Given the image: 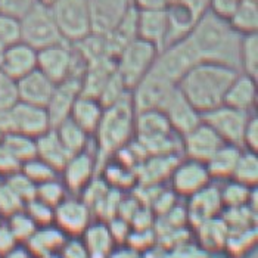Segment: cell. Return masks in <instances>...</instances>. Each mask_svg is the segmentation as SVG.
Returning a JSON list of instances; mask_svg holds the SVG:
<instances>
[{"mask_svg":"<svg viewBox=\"0 0 258 258\" xmlns=\"http://www.w3.org/2000/svg\"><path fill=\"white\" fill-rule=\"evenodd\" d=\"M132 6V0H89L92 33L106 36L114 31Z\"/></svg>","mask_w":258,"mask_h":258,"instance_id":"14","label":"cell"},{"mask_svg":"<svg viewBox=\"0 0 258 258\" xmlns=\"http://www.w3.org/2000/svg\"><path fill=\"white\" fill-rule=\"evenodd\" d=\"M9 176H11V179H9V184L8 186L20 197V199L25 198L28 199V201H31V199L36 198L37 184L33 183L21 170L9 174Z\"/></svg>","mask_w":258,"mask_h":258,"instance_id":"35","label":"cell"},{"mask_svg":"<svg viewBox=\"0 0 258 258\" xmlns=\"http://www.w3.org/2000/svg\"><path fill=\"white\" fill-rule=\"evenodd\" d=\"M257 80L243 73H238L226 92L223 103L252 114L254 108L257 106Z\"/></svg>","mask_w":258,"mask_h":258,"instance_id":"22","label":"cell"},{"mask_svg":"<svg viewBox=\"0 0 258 258\" xmlns=\"http://www.w3.org/2000/svg\"><path fill=\"white\" fill-rule=\"evenodd\" d=\"M176 87V83L151 70L130 90V98L133 102L135 111L139 112L146 109H161Z\"/></svg>","mask_w":258,"mask_h":258,"instance_id":"10","label":"cell"},{"mask_svg":"<svg viewBox=\"0 0 258 258\" xmlns=\"http://www.w3.org/2000/svg\"><path fill=\"white\" fill-rule=\"evenodd\" d=\"M21 41V22L9 15L0 14V43L11 46Z\"/></svg>","mask_w":258,"mask_h":258,"instance_id":"37","label":"cell"},{"mask_svg":"<svg viewBox=\"0 0 258 258\" xmlns=\"http://www.w3.org/2000/svg\"><path fill=\"white\" fill-rule=\"evenodd\" d=\"M158 47L146 40L133 39L115 56V71L130 92L152 68Z\"/></svg>","mask_w":258,"mask_h":258,"instance_id":"5","label":"cell"},{"mask_svg":"<svg viewBox=\"0 0 258 258\" xmlns=\"http://www.w3.org/2000/svg\"><path fill=\"white\" fill-rule=\"evenodd\" d=\"M194 197V205H192V217H198L201 223L210 220L208 217L216 211V208L221 202V197L217 194L216 189H211L208 186L202 187Z\"/></svg>","mask_w":258,"mask_h":258,"instance_id":"32","label":"cell"},{"mask_svg":"<svg viewBox=\"0 0 258 258\" xmlns=\"http://www.w3.org/2000/svg\"><path fill=\"white\" fill-rule=\"evenodd\" d=\"M176 133L165 114L159 109H146L136 112L135 139L142 145Z\"/></svg>","mask_w":258,"mask_h":258,"instance_id":"18","label":"cell"},{"mask_svg":"<svg viewBox=\"0 0 258 258\" xmlns=\"http://www.w3.org/2000/svg\"><path fill=\"white\" fill-rule=\"evenodd\" d=\"M240 152L242 148L238 145L223 143L217 149V152L205 162L210 177H217V179L232 177Z\"/></svg>","mask_w":258,"mask_h":258,"instance_id":"25","label":"cell"},{"mask_svg":"<svg viewBox=\"0 0 258 258\" xmlns=\"http://www.w3.org/2000/svg\"><path fill=\"white\" fill-rule=\"evenodd\" d=\"M238 73V70L232 67L202 60L180 79L177 87L202 115L223 105L226 92Z\"/></svg>","mask_w":258,"mask_h":258,"instance_id":"2","label":"cell"},{"mask_svg":"<svg viewBox=\"0 0 258 258\" xmlns=\"http://www.w3.org/2000/svg\"><path fill=\"white\" fill-rule=\"evenodd\" d=\"M240 37L242 36L232 28L229 21L219 18L210 11L201 15L186 36L201 62H217L238 71Z\"/></svg>","mask_w":258,"mask_h":258,"instance_id":"1","label":"cell"},{"mask_svg":"<svg viewBox=\"0 0 258 258\" xmlns=\"http://www.w3.org/2000/svg\"><path fill=\"white\" fill-rule=\"evenodd\" d=\"M37 68V50L31 46L25 44L24 41L14 43L6 46L2 62H0V73L5 74L8 79H22L24 76L30 74Z\"/></svg>","mask_w":258,"mask_h":258,"instance_id":"16","label":"cell"},{"mask_svg":"<svg viewBox=\"0 0 258 258\" xmlns=\"http://www.w3.org/2000/svg\"><path fill=\"white\" fill-rule=\"evenodd\" d=\"M103 109H105L103 105L98 99L80 95L79 99L76 100V103L73 106L70 118L76 124H79L86 133L93 136V133L96 132V128L99 125Z\"/></svg>","mask_w":258,"mask_h":258,"instance_id":"24","label":"cell"},{"mask_svg":"<svg viewBox=\"0 0 258 258\" xmlns=\"http://www.w3.org/2000/svg\"><path fill=\"white\" fill-rule=\"evenodd\" d=\"M86 67V60L71 43L60 41L37 50V70L55 84L73 77L81 79Z\"/></svg>","mask_w":258,"mask_h":258,"instance_id":"4","label":"cell"},{"mask_svg":"<svg viewBox=\"0 0 258 258\" xmlns=\"http://www.w3.org/2000/svg\"><path fill=\"white\" fill-rule=\"evenodd\" d=\"M135 117L136 111L130 93L118 102L105 106L99 125L93 133L96 143V151L93 152L96 164L112 158L118 149L135 139Z\"/></svg>","mask_w":258,"mask_h":258,"instance_id":"3","label":"cell"},{"mask_svg":"<svg viewBox=\"0 0 258 258\" xmlns=\"http://www.w3.org/2000/svg\"><path fill=\"white\" fill-rule=\"evenodd\" d=\"M249 195H251V187H248V186H245V184H242V183L235 180V183L229 184L226 187L224 194L220 195V197L224 202H227L230 207H240L246 199L251 198Z\"/></svg>","mask_w":258,"mask_h":258,"instance_id":"38","label":"cell"},{"mask_svg":"<svg viewBox=\"0 0 258 258\" xmlns=\"http://www.w3.org/2000/svg\"><path fill=\"white\" fill-rule=\"evenodd\" d=\"M249 117L251 114L223 103L217 108L202 114V121L207 125H210L224 143L238 145L242 148V136Z\"/></svg>","mask_w":258,"mask_h":258,"instance_id":"11","label":"cell"},{"mask_svg":"<svg viewBox=\"0 0 258 258\" xmlns=\"http://www.w3.org/2000/svg\"><path fill=\"white\" fill-rule=\"evenodd\" d=\"M232 177L236 180V181H239V183L248 186V187L255 186L258 180L257 152L242 149Z\"/></svg>","mask_w":258,"mask_h":258,"instance_id":"31","label":"cell"},{"mask_svg":"<svg viewBox=\"0 0 258 258\" xmlns=\"http://www.w3.org/2000/svg\"><path fill=\"white\" fill-rule=\"evenodd\" d=\"M36 198H39L41 202L47 204L49 207L58 205L63 201V186H62V183L52 179L41 183V184H37Z\"/></svg>","mask_w":258,"mask_h":258,"instance_id":"34","label":"cell"},{"mask_svg":"<svg viewBox=\"0 0 258 258\" xmlns=\"http://www.w3.org/2000/svg\"><path fill=\"white\" fill-rule=\"evenodd\" d=\"M239 73L258 79V33L245 34L240 37Z\"/></svg>","mask_w":258,"mask_h":258,"instance_id":"30","label":"cell"},{"mask_svg":"<svg viewBox=\"0 0 258 258\" xmlns=\"http://www.w3.org/2000/svg\"><path fill=\"white\" fill-rule=\"evenodd\" d=\"M49 9L67 43H79L92 34L89 0H53Z\"/></svg>","mask_w":258,"mask_h":258,"instance_id":"6","label":"cell"},{"mask_svg":"<svg viewBox=\"0 0 258 258\" xmlns=\"http://www.w3.org/2000/svg\"><path fill=\"white\" fill-rule=\"evenodd\" d=\"M168 0H133L138 9H165Z\"/></svg>","mask_w":258,"mask_h":258,"instance_id":"42","label":"cell"},{"mask_svg":"<svg viewBox=\"0 0 258 258\" xmlns=\"http://www.w3.org/2000/svg\"><path fill=\"white\" fill-rule=\"evenodd\" d=\"M20 170L36 184H41L47 180L56 179V174H58V171L55 168H52L49 164H46L43 159L37 158V157L22 162Z\"/></svg>","mask_w":258,"mask_h":258,"instance_id":"33","label":"cell"},{"mask_svg":"<svg viewBox=\"0 0 258 258\" xmlns=\"http://www.w3.org/2000/svg\"><path fill=\"white\" fill-rule=\"evenodd\" d=\"M56 219L65 230L77 233L87 226V207L76 201H62L58 204Z\"/></svg>","mask_w":258,"mask_h":258,"instance_id":"29","label":"cell"},{"mask_svg":"<svg viewBox=\"0 0 258 258\" xmlns=\"http://www.w3.org/2000/svg\"><path fill=\"white\" fill-rule=\"evenodd\" d=\"M132 2H133V0H132Z\"/></svg>","mask_w":258,"mask_h":258,"instance_id":"45","label":"cell"},{"mask_svg":"<svg viewBox=\"0 0 258 258\" xmlns=\"http://www.w3.org/2000/svg\"><path fill=\"white\" fill-rule=\"evenodd\" d=\"M242 149L252 151V152L258 151V117L255 114H251L248 124L245 127L242 136Z\"/></svg>","mask_w":258,"mask_h":258,"instance_id":"39","label":"cell"},{"mask_svg":"<svg viewBox=\"0 0 258 258\" xmlns=\"http://www.w3.org/2000/svg\"><path fill=\"white\" fill-rule=\"evenodd\" d=\"M17 96L21 102H27L37 106H46L53 92L55 83L49 80L40 70H34L30 74L15 81Z\"/></svg>","mask_w":258,"mask_h":258,"instance_id":"19","label":"cell"},{"mask_svg":"<svg viewBox=\"0 0 258 258\" xmlns=\"http://www.w3.org/2000/svg\"><path fill=\"white\" fill-rule=\"evenodd\" d=\"M223 143L224 142L220 139L219 135L210 125L201 121L195 128L181 136V151L186 158L205 164Z\"/></svg>","mask_w":258,"mask_h":258,"instance_id":"12","label":"cell"},{"mask_svg":"<svg viewBox=\"0 0 258 258\" xmlns=\"http://www.w3.org/2000/svg\"><path fill=\"white\" fill-rule=\"evenodd\" d=\"M20 162L11 157V154L0 143V174H12L20 170Z\"/></svg>","mask_w":258,"mask_h":258,"instance_id":"41","label":"cell"},{"mask_svg":"<svg viewBox=\"0 0 258 258\" xmlns=\"http://www.w3.org/2000/svg\"><path fill=\"white\" fill-rule=\"evenodd\" d=\"M240 0H210L208 11L217 15L219 18L229 21L233 12L236 11Z\"/></svg>","mask_w":258,"mask_h":258,"instance_id":"40","label":"cell"},{"mask_svg":"<svg viewBox=\"0 0 258 258\" xmlns=\"http://www.w3.org/2000/svg\"><path fill=\"white\" fill-rule=\"evenodd\" d=\"M52 2H53V0H40V3H43V5H47V6H49Z\"/></svg>","mask_w":258,"mask_h":258,"instance_id":"44","label":"cell"},{"mask_svg":"<svg viewBox=\"0 0 258 258\" xmlns=\"http://www.w3.org/2000/svg\"><path fill=\"white\" fill-rule=\"evenodd\" d=\"M210 174L204 162L195 159H180L171 173V180L174 189L183 195H194L202 187L208 186Z\"/></svg>","mask_w":258,"mask_h":258,"instance_id":"17","label":"cell"},{"mask_svg":"<svg viewBox=\"0 0 258 258\" xmlns=\"http://www.w3.org/2000/svg\"><path fill=\"white\" fill-rule=\"evenodd\" d=\"M36 146H37V158L43 159L58 173L62 171L68 159L71 158V154L62 145L55 128H49L46 133L36 138Z\"/></svg>","mask_w":258,"mask_h":258,"instance_id":"23","label":"cell"},{"mask_svg":"<svg viewBox=\"0 0 258 258\" xmlns=\"http://www.w3.org/2000/svg\"><path fill=\"white\" fill-rule=\"evenodd\" d=\"M39 3L40 0H0V14L21 21Z\"/></svg>","mask_w":258,"mask_h":258,"instance_id":"36","label":"cell"},{"mask_svg":"<svg viewBox=\"0 0 258 258\" xmlns=\"http://www.w3.org/2000/svg\"><path fill=\"white\" fill-rule=\"evenodd\" d=\"M80 95H81V79L73 77L55 84L49 102L44 106L52 128L56 127L62 121L70 118L73 106L76 100L79 99Z\"/></svg>","mask_w":258,"mask_h":258,"instance_id":"13","label":"cell"},{"mask_svg":"<svg viewBox=\"0 0 258 258\" xmlns=\"http://www.w3.org/2000/svg\"><path fill=\"white\" fill-rule=\"evenodd\" d=\"M0 143L3 148L11 154V157L18 161L20 165L28 159L37 157V146L36 139L30 138L27 135L17 133V132H3L0 136Z\"/></svg>","mask_w":258,"mask_h":258,"instance_id":"26","label":"cell"},{"mask_svg":"<svg viewBox=\"0 0 258 258\" xmlns=\"http://www.w3.org/2000/svg\"><path fill=\"white\" fill-rule=\"evenodd\" d=\"M96 168L98 164L93 151L86 149L76 155H71V158L68 159V162L62 168L65 184L71 190H79L86 187Z\"/></svg>","mask_w":258,"mask_h":258,"instance_id":"20","label":"cell"},{"mask_svg":"<svg viewBox=\"0 0 258 258\" xmlns=\"http://www.w3.org/2000/svg\"><path fill=\"white\" fill-rule=\"evenodd\" d=\"M5 49H6V46H5L3 43H0V62H2V56H3V52H5Z\"/></svg>","mask_w":258,"mask_h":258,"instance_id":"43","label":"cell"},{"mask_svg":"<svg viewBox=\"0 0 258 258\" xmlns=\"http://www.w3.org/2000/svg\"><path fill=\"white\" fill-rule=\"evenodd\" d=\"M52 128L46 108L18 100L3 115V132H17L30 138H39Z\"/></svg>","mask_w":258,"mask_h":258,"instance_id":"9","label":"cell"},{"mask_svg":"<svg viewBox=\"0 0 258 258\" xmlns=\"http://www.w3.org/2000/svg\"><path fill=\"white\" fill-rule=\"evenodd\" d=\"M159 111L165 114L173 130L180 136H184L186 133H189L202 121V115L190 105V102L181 95L179 87L173 90V93L168 96V99L165 100V103L162 105Z\"/></svg>","mask_w":258,"mask_h":258,"instance_id":"15","label":"cell"},{"mask_svg":"<svg viewBox=\"0 0 258 258\" xmlns=\"http://www.w3.org/2000/svg\"><path fill=\"white\" fill-rule=\"evenodd\" d=\"M168 33L165 9H138V37L162 49Z\"/></svg>","mask_w":258,"mask_h":258,"instance_id":"21","label":"cell"},{"mask_svg":"<svg viewBox=\"0 0 258 258\" xmlns=\"http://www.w3.org/2000/svg\"><path fill=\"white\" fill-rule=\"evenodd\" d=\"M198 62L201 60L195 49L192 47L189 40L184 37L159 49L151 70L177 84L180 79Z\"/></svg>","mask_w":258,"mask_h":258,"instance_id":"8","label":"cell"},{"mask_svg":"<svg viewBox=\"0 0 258 258\" xmlns=\"http://www.w3.org/2000/svg\"><path fill=\"white\" fill-rule=\"evenodd\" d=\"M53 128L62 142V145L71 155H76L79 152L89 149V142H90L92 136L89 133H86L79 124H76L71 118L62 121Z\"/></svg>","mask_w":258,"mask_h":258,"instance_id":"27","label":"cell"},{"mask_svg":"<svg viewBox=\"0 0 258 258\" xmlns=\"http://www.w3.org/2000/svg\"><path fill=\"white\" fill-rule=\"evenodd\" d=\"M21 22V41L41 50L52 44L65 41L60 36L56 22L47 5L39 3L31 12H28Z\"/></svg>","mask_w":258,"mask_h":258,"instance_id":"7","label":"cell"},{"mask_svg":"<svg viewBox=\"0 0 258 258\" xmlns=\"http://www.w3.org/2000/svg\"><path fill=\"white\" fill-rule=\"evenodd\" d=\"M229 24L240 36L257 33L258 0H240L236 11L229 20Z\"/></svg>","mask_w":258,"mask_h":258,"instance_id":"28","label":"cell"}]
</instances>
